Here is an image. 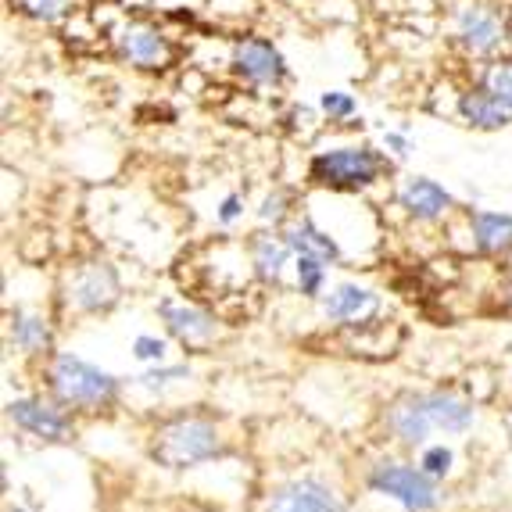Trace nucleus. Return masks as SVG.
Returning a JSON list of instances; mask_svg holds the SVG:
<instances>
[{
	"label": "nucleus",
	"instance_id": "f257e3e1",
	"mask_svg": "<svg viewBox=\"0 0 512 512\" xmlns=\"http://www.w3.org/2000/svg\"><path fill=\"white\" fill-rule=\"evenodd\" d=\"M394 172V158L384 147L369 140H351V144L319 147L308 154L305 180L308 187L330 190V194H366L380 187Z\"/></svg>",
	"mask_w": 512,
	"mask_h": 512
},
{
	"label": "nucleus",
	"instance_id": "f03ea898",
	"mask_svg": "<svg viewBox=\"0 0 512 512\" xmlns=\"http://www.w3.org/2000/svg\"><path fill=\"white\" fill-rule=\"evenodd\" d=\"M47 380H51V394L58 398V405H69V409H104L122 391L119 376H111L108 369L79 359L72 351L54 355Z\"/></svg>",
	"mask_w": 512,
	"mask_h": 512
},
{
	"label": "nucleus",
	"instance_id": "7ed1b4c3",
	"mask_svg": "<svg viewBox=\"0 0 512 512\" xmlns=\"http://www.w3.org/2000/svg\"><path fill=\"white\" fill-rule=\"evenodd\" d=\"M452 43L466 61H491L512 43L505 8L495 0H459L452 8Z\"/></svg>",
	"mask_w": 512,
	"mask_h": 512
},
{
	"label": "nucleus",
	"instance_id": "20e7f679",
	"mask_svg": "<svg viewBox=\"0 0 512 512\" xmlns=\"http://www.w3.org/2000/svg\"><path fill=\"white\" fill-rule=\"evenodd\" d=\"M111 51L122 65L144 76H165L180 65V43L151 18H122L111 29Z\"/></svg>",
	"mask_w": 512,
	"mask_h": 512
},
{
	"label": "nucleus",
	"instance_id": "39448f33",
	"mask_svg": "<svg viewBox=\"0 0 512 512\" xmlns=\"http://www.w3.org/2000/svg\"><path fill=\"white\" fill-rule=\"evenodd\" d=\"M222 441L215 423L201 416H180L165 423L158 434H154V462H162L165 470H187L197 462H208L212 455H219Z\"/></svg>",
	"mask_w": 512,
	"mask_h": 512
},
{
	"label": "nucleus",
	"instance_id": "423d86ee",
	"mask_svg": "<svg viewBox=\"0 0 512 512\" xmlns=\"http://www.w3.org/2000/svg\"><path fill=\"white\" fill-rule=\"evenodd\" d=\"M230 72L237 83L251 90H280L291 79V65L276 47V40L262 33H240L230 47Z\"/></svg>",
	"mask_w": 512,
	"mask_h": 512
},
{
	"label": "nucleus",
	"instance_id": "0eeeda50",
	"mask_svg": "<svg viewBox=\"0 0 512 512\" xmlns=\"http://www.w3.org/2000/svg\"><path fill=\"white\" fill-rule=\"evenodd\" d=\"M65 305L79 316H101V312H111V308L122 301V280H119V269L101 258L94 262H79L69 269L65 276Z\"/></svg>",
	"mask_w": 512,
	"mask_h": 512
},
{
	"label": "nucleus",
	"instance_id": "6e6552de",
	"mask_svg": "<svg viewBox=\"0 0 512 512\" xmlns=\"http://www.w3.org/2000/svg\"><path fill=\"white\" fill-rule=\"evenodd\" d=\"M369 487L376 495H387L409 512H434L441 505L437 480L423 466H405V462H380L369 470Z\"/></svg>",
	"mask_w": 512,
	"mask_h": 512
},
{
	"label": "nucleus",
	"instance_id": "1a4fd4ad",
	"mask_svg": "<svg viewBox=\"0 0 512 512\" xmlns=\"http://www.w3.org/2000/svg\"><path fill=\"white\" fill-rule=\"evenodd\" d=\"M398 208L409 215L412 222H441L459 208V197L452 190L444 187V183L430 180V176H405L398 194H394Z\"/></svg>",
	"mask_w": 512,
	"mask_h": 512
},
{
	"label": "nucleus",
	"instance_id": "9d476101",
	"mask_svg": "<svg viewBox=\"0 0 512 512\" xmlns=\"http://www.w3.org/2000/svg\"><path fill=\"white\" fill-rule=\"evenodd\" d=\"M455 119L473 133H502L512 126V108L498 101L495 94H487L484 86L473 79L470 86H462L455 94Z\"/></svg>",
	"mask_w": 512,
	"mask_h": 512
},
{
	"label": "nucleus",
	"instance_id": "9b49d317",
	"mask_svg": "<svg viewBox=\"0 0 512 512\" xmlns=\"http://www.w3.org/2000/svg\"><path fill=\"white\" fill-rule=\"evenodd\" d=\"M158 316L165 323V333L176 337L183 348H205L215 341L219 323H215L212 312L190 305V301H176V298H162L158 301Z\"/></svg>",
	"mask_w": 512,
	"mask_h": 512
},
{
	"label": "nucleus",
	"instance_id": "f8f14e48",
	"mask_svg": "<svg viewBox=\"0 0 512 512\" xmlns=\"http://www.w3.org/2000/svg\"><path fill=\"white\" fill-rule=\"evenodd\" d=\"M8 419L18 430L40 437V441H69V416L40 398H15L8 402Z\"/></svg>",
	"mask_w": 512,
	"mask_h": 512
},
{
	"label": "nucleus",
	"instance_id": "ddd939ff",
	"mask_svg": "<svg viewBox=\"0 0 512 512\" xmlns=\"http://www.w3.org/2000/svg\"><path fill=\"white\" fill-rule=\"evenodd\" d=\"M380 312V294L362 283H337L323 294V316L341 326H362Z\"/></svg>",
	"mask_w": 512,
	"mask_h": 512
},
{
	"label": "nucleus",
	"instance_id": "4468645a",
	"mask_svg": "<svg viewBox=\"0 0 512 512\" xmlns=\"http://www.w3.org/2000/svg\"><path fill=\"white\" fill-rule=\"evenodd\" d=\"M265 512H341V498L333 495V487H326L323 480L316 477H301L283 484Z\"/></svg>",
	"mask_w": 512,
	"mask_h": 512
},
{
	"label": "nucleus",
	"instance_id": "2eb2a0df",
	"mask_svg": "<svg viewBox=\"0 0 512 512\" xmlns=\"http://www.w3.org/2000/svg\"><path fill=\"white\" fill-rule=\"evenodd\" d=\"M248 262L262 283H280L287 265H294V251L280 230H258L248 237Z\"/></svg>",
	"mask_w": 512,
	"mask_h": 512
},
{
	"label": "nucleus",
	"instance_id": "dca6fc26",
	"mask_svg": "<svg viewBox=\"0 0 512 512\" xmlns=\"http://www.w3.org/2000/svg\"><path fill=\"white\" fill-rule=\"evenodd\" d=\"M280 233L287 237V244H291L294 255H316V258H323V262H330V265H337L344 258L337 237H333L330 230H323V226H319V222L312 219L308 212L294 215V219L287 222Z\"/></svg>",
	"mask_w": 512,
	"mask_h": 512
},
{
	"label": "nucleus",
	"instance_id": "f3484780",
	"mask_svg": "<svg viewBox=\"0 0 512 512\" xmlns=\"http://www.w3.org/2000/svg\"><path fill=\"white\" fill-rule=\"evenodd\" d=\"M387 427H391V434L398 437V441L409 444V448L427 441L430 430H437L434 416H430V409H427V394H402V398L391 405V412H387Z\"/></svg>",
	"mask_w": 512,
	"mask_h": 512
},
{
	"label": "nucleus",
	"instance_id": "a211bd4d",
	"mask_svg": "<svg viewBox=\"0 0 512 512\" xmlns=\"http://www.w3.org/2000/svg\"><path fill=\"white\" fill-rule=\"evenodd\" d=\"M473 248L480 255H509L512 251V212H491V208H466Z\"/></svg>",
	"mask_w": 512,
	"mask_h": 512
},
{
	"label": "nucleus",
	"instance_id": "6ab92c4d",
	"mask_svg": "<svg viewBox=\"0 0 512 512\" xmlns=\"http://www.w3.org/2000/svg\"><path fill=\"white\" fill-rule=\"evenodd\" d=\"M427 409H430V416H434V427L444 430V434H462V430H470L473 416H477L473 405L452 391H430Z\"/></svg>",
	"mask_w": 512,
	"mask_h": 512
},
{
	"label": "nucleus",
	"instance_id": "aec40b11",
	"mask_svg": "<svg viewBox=\"0 0 512 512\" xmlns=\"http://www.w3.org/2000/svg\"><path fill=\"white\" fill-rule=\"evenodd\" d=\"M11 344L18 351H26V355H36V351H47L54 341L51 323L40 316V312H15L11 316Z\"/></svg>",
	"mask_w": 512,
	"mask_h": 512
},
{
	"label": "nucleus",
	"instance_id": "412c9836",
	"mask_svg": "<svg viewBox=\"0 0 512 512\" xmlns=\"http://www.w3.org/2000/svg\"><path fill=\"white\" fill-rule=\"evenodd\" d=\"M255 219L262 222L265 230H283V226L294 219V190L291 187H273L262 201H258Z\"/></svg>",
	"mask_w": 512,
	"mask_h": 512
},
{
	"label": "nucleus",
	"instance_id": "4be33fe9",
	"mask_svg": "<svg viewBox=\"0 0 512 512\" xmlns=\"http://www.w3.org/2000/svg\"><path fill=\"white\" fill-rule=\"evenodd\" d=\"M473 79L484 86L487 94H495L498 101H505L512 108V61L505 54H498L491 61H480V69Z\"/></svg>",
	"mask_w": 512,
	"mask_h": 512
},
{
	"label": "nucleus",
	"instance_id": "5701e85b",
	"mask_svg": "<svg viewBox=\"0 0 512 512\" xmlns=\"http://www.w3.org/2000/svg\"><path fill=\"white\" fill-rule=\"evenodd\" d=\"M8 4L15 15H22L26 22H36V26H54L76 8V0H8Z\"/></svg>",
	"mask_w": 512,
	"mask_h": 512
},
{
	"label": "nucleus",
	"instance_id": "b1692460",
	"mask_svg": "<svg viewBox=\"0 0 512 512\" xmlns=\"http://www.w3.org/2000/svg\"><path fill=\"white\" fill-rule=\"evenodd\" d=\"M294 280H298V291L305 298H323L326 294V273H330V262L316 255H294Z\"/></svg>",
	"mask_w": 512,
	"mask_h": 512
},
{
	"label": "nucleus",
	"instance_id": "393cba45",
	"mask_svg": "<svg viewBox=\"0 0 512 512\" xmlns=\"http://www.w3.org/2000/svg\"><path fill=\"white\" fill-rule=\"evenodd\" d=\"M319 115L330 126H344V122H351L359 115V101H355L351 90H323L319 94Z\"/></svg>",
	"mask_w": 512,
	"mask_h": 512
},
{
	"label": "nucleus",
	"instance_id": "a878e982",
	"mask_svg": "<svg viewBox=\"0 0 512 512\" xmlns=\"http://www.w3.org/2000/svg\"><path fill=\"white\" fill-rule=\"evenodd\" d=\"M190 366L183 362V366H162V362H154V369L151 373H144V376H137V384L140 387H147V391H158V387H165V384H176V380H190Z\"/></svg>",
	"mask_w": 512,
	"mask_h": 512
},
{
	"label": "nucleus",
	"instance_id": "bb28decb",
	"mask_svg": "<svg viewBox=\"0 0 512 512\" xmlns=\"http://www.w3.org/2000/svg\"><path fill=\"white\" fill-rule=\"evenodd\" d=\"M452 462H455V455H452V448L448 444H430V448H423V459H419V466L430 473L434 480H441V477H448L452 473Z\"/></svg>",
	"mask_w": 512,
	"mask_h": 512
},
{
	"label": "nucleus",
	"instance_id": "cd10ccee",
	"mask_svg": "<svg viewBox=\"0 0 512 512\" xmlns=\"http://www.w3.org/2000/svg\"><path fill=\"white\" fill-rule=\"evenodd\" d=\"M244 208H248L244 194H240V190H230V194L215 205V222H219L222 230H230V226H237V222L244 219Z\"/></svg>",
	"mask_w": 512,
	"mask_h": 512
},
{
	"label": "nucleus",
	"instance_id": "c85d7f7f",
	"mask_svg": "<svg viewBox=\"0 0 512 512\" xmlns=\"http://www.w3.org/2000/svg\"><path fill=\"white\" fill-rule=\"evenodd\" d=\"M380 147L391 154L394 162H405V158L416 151V144H412V137H409V129H387L384 137H380Z\"/></svg>",
	"mask_w": 512,
	"mask_h": 512
},
{
	"label": "nucleus",
	"instance_id": "c756f323",
	"mask_svg": "<svg viewBox=\"0 0 512 512\" xmlns=\"http://www.w3.org/2000/svg\"><path fill=\"white\" fill-rule=\"evenodd\" d=\"M165 351H169L165 337H154V333H140L137 341H133V355L140 362H165Z\"/></svg>",
	"mask_w": 512,
	"mask_h": 512
},
{
	"label": "nucleus",
	"instance_id": "7c9ffc66",
	"mask_svg": "<svg viewBox=\"0 0 512 512\" xmlns=\"http://www.w3.org/2000/svg\"><path fill=\"white\" fill-rule=\"evenodd\" d=\"M505 58H509V61H512V43H509V47H505Z\"/></svg>",
	"mask_w": 512,
	"mask_h": 512
},
{
	"label": "nucleus",
	"instance_id": "2f4dec72",
	"mask_svg": "<svg viewBox=\"0 0 512 512\" xmlns=\"http://www.w3.org/2000/svg\"><path fill=\"white\" fill-rule=\"evenodd\" d=\"M11 512H29V509H11Z\"/></svg>",
	"mask_w": 512,
	"mask_h": 512
}]
</instances>
